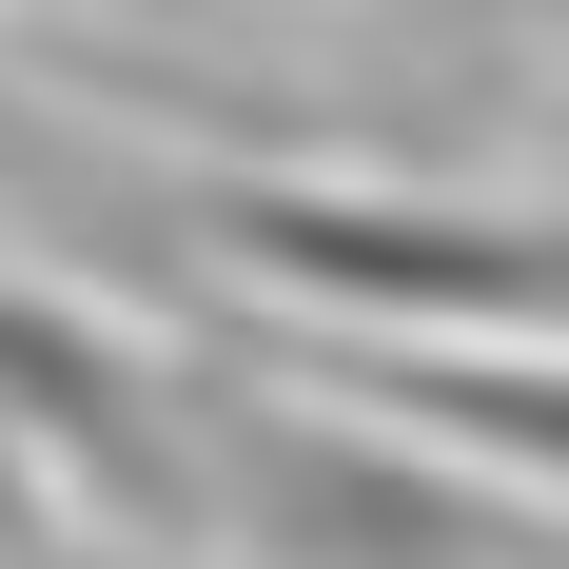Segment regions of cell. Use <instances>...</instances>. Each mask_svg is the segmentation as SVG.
<instances>
[{"instance_id": "obj_1", "label": "cell", "mask_w": 569, "mask_h": 569, "mask_svg": "<svg viewBox=\"0 0 569 569\" xmlns=\"http://www.w3.org/2000/svg\"><path fill=\"white\" fill-rule=\"evenodd\" d=\"M177 236L256 295H315L335 335H569V217L511 197H393V177H197Z\"/></svg>"}, {"instance_id": "obj_2", "label": "cell", "mask_w": 569, "mask_h": 569, "mask_svg": "<svg viewBox=\"0 0 569 569\" xmlns=\"http://www.w3.org/2000/svg\"><path fill=\"white\" fill-rule=\"evenodd\" d=\"M335 412L412 432L432 471L511 491V511H569V353H452V335H353Z\"/></svg>"}]
</instances>
